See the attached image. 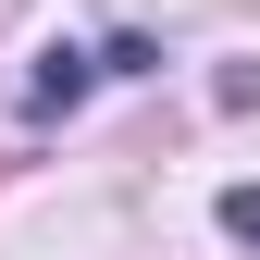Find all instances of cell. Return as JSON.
Masks as SVG:
<instances>
[{"label": "cell", "mask_w": 260, "mask_h": 260, "mask_svg": "<svg viewBox=\"0 0 260 260\" xmlns=\"http://www.w3.org/2000/svg\"><path fill=\"white\" fill-rule=\"evenodd\" d=\"M87 75H100V50H38V75H25V112H75Z\"/></svg>", "instance_id": "cell-1"}, {"label": "cell", "mask_w": 260, "mask_h": 260, "mask_svg": "<svg viewBox=\"0 0 260 260\" xmlns=\"http://www.w3.org/2000/svg\"><path fill=\"white\" fill-rule=\"evenodd\" d=\"M223 236H248V248H260V186H223Z\"/></svg>", "instance_id": "cell-2"}]
</instances>
